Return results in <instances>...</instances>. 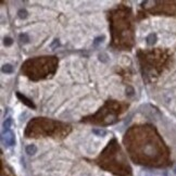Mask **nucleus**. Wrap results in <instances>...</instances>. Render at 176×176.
I'll return each instance as SVG.
<instances>
[{"label": "nucleus", "instance_id": "obj_1", "mask_svg": "<svg viewBox=\"0 0 176 176\" xmlns=\"http://www.w3.org/2000/svg\"><path fill=\"white\" fill-rule=\"evenodd\" d=\"M3 142L6 144L7 146H13L14 142H15V138H14V134L10 131H8L3 134V137H2Z\"/></svg>", "mask_w": 176, "mask_h": 176}, {"label": "nucleus", "instance_id": "obj_2", "mask_svg": "<svg viewBox=\"0 0 176 176\" xmlns=\"http://www.w3.org/2000/svg\"><path fill=\"white\" fill-rule=\"evenodd\" d=\"M18 97L22 100V102H24L26 105H28L30 108H35V104L30 101L28 98H26L25 96H23V95H21V94H18Z\"/></svg>", "mask_w": 176, "mask_h": 176}, {"label": "nucleus", "instance_id": "obj_3", "mask_svg": "<svg viewBox=\"0 0 176 176\" xmlns=\"http://www.w3.org/2000/svg\"><path fill=\"white\" fill-rule=\"evenodd\" d=\"M37 152V147L35 145H28L26 147V153L30 156H34Z\"/></svg>", "mask_w": 176, "mask_h": 176}, {"label": "nucleus", "instance_id": "obj_4", "mask_svg": "<svg viewBox=\"0 0 176 176\" xmlns=\"http://www.w3.org/2000/svg\"><path fill=\"white\" fill-rule=\"evenodd\" d=\"M156 42H157V35H156V34L151 33L149 36L147 37V44H148V45L152 46V45L156 44Z\"/></svg>", "mask_w": 176, "mask_h": 176}, {"label": "nucleus", "instance_id": "obj_5", "mask_svg": "<svg viewBox=\"0 0 176 176\" xmlns=\"http://www.w3.org/2000/svg\"><path fill=\"white\" fill-rule=\"evenodd\" d=\"M2 72L6 74H10L13 72V67L11 64H5L3 67H2Z\"/></svg>", "mask_w": 176, "mask_h": 176}, {"label": "nucleus", "instance_id": "obj_6", "mask_svg": "<svg viewBox=\"0 0 176 176\" xmlns=\"http://www.w3.org/2000/svg\"><path fill=\"white\" fill-rule=\"evenodd\" d=\"M92 133L97 136H104L107 134V131L105 129H102V128H94L92 129Z\"/></svg>", "mask_w": 176, "mask_h": 176}, {"label": "nucleus", "instance_id": "obj_7", "mask_svg": "<svg viewBox=\"0 0 176 176\" xmlns=\"http://www.w3.org/2000/svg\"><path fill=\"white\" fill-rule=\"evenodd\" d=\"M11 124H12V119H11V117L6 119V121H5V123H3V129L8 132V129H9L10 126H11Z\"/></svg>", "mask_w": 176, "mask_h": 176}, {"label": "nucleus", "instance_id": "obj_8", "mask_svg": "<svg viewBox=\"0 0 176 176\" xmlns=\"http://www.w3.org/2000/svg\"><path fill=\"white\" fill-rule=\"evenodd\" d=\"M18 18H27V11L25 9H21L20 11L18 12Z\"/></svg>", "mask_w": 176, "mask_h": 176}, {"label": "nucleus", "instance_id": "obj_9", "mask_svg": "<svg viewBox=\"0 0 176 176\" xmlns=\"http://www.w3.org/2000/svg\"><path fill=\"white\" fill-rule=\"evenodd\" d=\"M20 40H21V43L26 44V43H28L30 38H28V36H27L26 34H21V35H20Z\"/></svg>", "mask_w": 176, "mask_h": 176}, {"label": "nucleus", "instance_id": "obj_10", "mask_svg": "<svg viewBox=\"0 0 176 176\" xmlns=\"http://www.w3.org/2000/svg\"><path fill=\"white\" fill-rule=\"evenodd\" d=\"M104 39V36H101V37H97L95 40H94V46H98L100 43H102V40Z\"/></svg>", "mask_w": 176, "mask_h": 176}, {"label": "nucleus", "instance_id": "obj_11", "mask_svg": "<svg viewBox=\"0 0 176 176\" xmlns=\"http://www.w3.org/2000/svg\"><path fill=\"white\" fill-rule=\"evenodd\" d=\"M99 60L101 61V62H107L108 61V55H105V53H100L99 55Z\"/></svg>", "mask_w": 176, "mask_h": 176}, {"label": "nucleus", "instance_id": "obj_12", "mask_svg": "<svg viewBox=\"0 0 176 176\" xmlns=\"http://www.w3.org/2000/svg\"><path fill=\"white\" fill-rule=\"evenodd\" d=\"M126 95L127 96H133L134 95V89L131 86H127V88H126Z\"/></svg>", "mask_w": 176, "mask_h": 176}, {"label": "nucleus", "instance_id": "obj_13", "mask_svg": "<svg viewBox=\"0 0 176 176\" xmlns=\"http://www.w3.org/2000/svg\"><path fill=\"white\" fill-rule=\"evenodd\" d=\"M12 43H13V40L10 37H6V38H5V45H6V46H11Z\"/></svg>", "mask_w": 176, "mask_h": 176}, {"label": "nucleus", "instance_id": "obj_14", "mask_svg": "<svg viewBox=\"0 0 176 176\" xmlns=\"http://www.w3.org/2000/svg\"><path fill=\"white\" fill-rule=\"evenodd\" d=\"M59 45H60V44H59V40H58V39H55V40H53V43L50 45V48H51V49H55V47H58Z\"/></svg>", "mask_w": 176, "mask_h": 176}, {"label": "nucleus", "instance_id": "obj_15", "mask_svg": "<svg viewBox=\"0 0 176 176\" xmlns=\"http://www.w3.org/2000/svg\"><path fill=\"white\" fill-rule=\"evenodd\" d=\"M175 173H176V169H175Z\"/></svg>", "mask_w": 176, "mask_h": 176}]
</instances>
